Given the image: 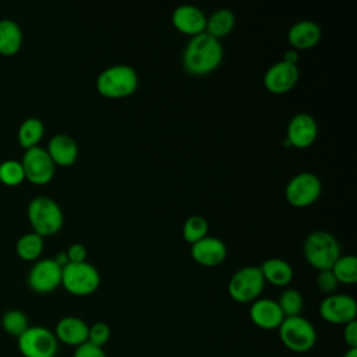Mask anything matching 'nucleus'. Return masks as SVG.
Here are the masks:
<instances>
[{
    "mask_svg": "<svg viewBox=\"0 0 357 357\" xmlns=\"http://www.w3.org/2000/svg\"><path fill=\"white\" fill-rule=\"evenodd\" d=\"M223 59L220 40L206 32L191 36L183 52V68L191 75H206L216 70Z\"/></svg>",
    "mask_w": 357,
    "mask_h": 357,
    "instance_id": "1",
    "label": "nucleus"
},
{
    "mask_svg": "<svg viewBox=\"0 0 357 357\" xmlns=\"http://www.w3.org/2000/svg\"><path fill=\"white\" fill-rule=\"evenodd\" d=\"M26 216L32 231L40 237L56 234L61 229L64 220L60 205L46 195H38L29 201Z\"/></svg>",
    "mask_w": 357,
    "mask_h": 357,
    "instance_id": "2",
    "label": "nucleus"
},
{
    "mask_svg": "<svg viewBox=\"0 0 357 357\" xmlns=\"http://www.w3.org/2000/svg\"><path fill=\"white\" fill-rule=\"evenodd\" d=\"M138 88V74L127 64H114L105 68L96 78V91L110 99L132 95Z\"/></svg>",
    "mask_w": 357,
    "mask_h": 357,
    "instance_id": "3",
    "label": "nucleus"
},
{
    "mask_svg": "<svg viewBox=\"0 0 357 357\" xmlns=\"http://www.w3.org/2000/svg\"><path fill=\"white\" fill-rule=\"evenodd\" d=\"M303 252L307 262L318 271L331 269L342 255L337 238L325 230L311 231L304 240Z\"/></svg>",
    "mask_w": 357,
    "mask_h": 357,
    "instance_id": "4",
    "label": "nucleus"
},
{
    "mask_svg": "<svg viewBox=\"0 0 357 357\" xmlns=\"http://www.w3.org/2000/svg\"><path fill=\"white\" fill-rule=\"evenodd\" d=\"M278 331L283 346L294 353L310 351L318 339L315 326L303 315L286 317Z\"/></svg>",
    "mask_w": 357,
    "mask_h": 357,
    "instance_id": "5",
    "label": "nucleus"
},
{
    "mask_svg": "<svg viewBox=\"0 0 357 357\" xmlns=\"http://www.w3.org/2000/svg\"><path fill=\"white\" fill-rule=\"evenodd\" d=\"M100 284L99 271L89 262H70L61 269V286L73 296H89Z\"/></svg>",
    "mask_w": 357,
    "mask_h": 357,
    "instance_id": "6",
    "label": "nucleus"
},
{
    "mask_svg": "<svg viewBox=\"0 0 357 357\" xmlns=\"http://www.w3.org/2000/svg\"><path fill=\"white\" fill-rule=\"evenodd\" d=\"M265 286L259 266L247 265L237 269L229 279L227 291L231 300L240 304L252 303L259 298Z\"/></svg>",
    "mask_w": 357,
    "mask_h": 357,
    "instance_id": "7",
    "label": "nucleus"
},
{
    "mask_svg": "<svg viewBox=\"0 0 357 357\" xmlns=\"http://www.w3.org/2000/svg\"><path fill=\"white\" fill-rule=\"evenodd\" d=\"M17 346L24 357H56L59 351V342L54 332L40 325H29L17 337Z\"/></svg>",
    "mask_w": 357,
    "mask_h": 357,
    "instance_id": "8",
    "label": "nucleus"
},
{
    "mask_svg": "<svg viewBox=\"0 0 357 357\" xmlns=\"http://www.w3.org/2000/svg\"><path fill=\"white\" fill-rule=\"evenodd\" d=\"M322 191V183L317 174L301 172L293 176L284 188V197L293 206L303 208L314 204Z\"/></svg>",
    "mask_w": 357,
    "mask_h": 357,
    "instance_id": "9",
    "label": "nucleus"
},
{
    "mask_svg": "<svg viewBox=\"0 0 357 357\" xmlns=\"http://www.w3.org/2000/svg\"><path fill=\"white\" fill-rule=\"evenodd\" d=\"M21 165L25 173V180L36 185L47 184L53 178L56 170V165L46 148H42L40 145L25 149Z\"/></svg>",
    "mask_w": 357,
    "mask_h": 357,
    "instance_id": "10",
    "label": "nucleus"
},
{
    "mask_svg": "<svg viewBox=\"0 0 357 357\" xmlns=\"http://www.w3.org/2000/svg\"><path fill=\"white\" fill-rule=\"evenodd\" d=\"M318 312L319 317L329 324L346 325L356 321L357 303L350 294L332 293L319 303Z\"/></svg>",
    "mask_w": 357,
    "mask_h": 357,
    "instance_id": "11",
    "label": "nucleus"
},
{
    "mask_svg": "<svg viewBox=\"0 0 357 357\" xmlns=\"http://www.w3.org/2000/svg\"><path fill=\"white\" fill-rule=\"evenodd\" d=\"M61 266L53 258H39L28 272L26 283L38 294H47L61 286Z\"/></svg>",
    "mask_w": 357,
    "mask_h": 357,
    "instance_id": "12",
    "label": "nucleus"
},
{
    "mask_svg": "<svg viewBox=\"0 0 357 357\" xmlns=\"http://www.w3.org/2000/svg\"><path fill=\"white\" fill-rule=\"evenodd\" d=\"M300 77L298 67L286 61H278L272 64L264 74L265 88L276 95H282L293 89Z\"/></svg>",
    "mask_w": 357,
    "mask_h": 357,
    "instance_id": "13",
    "label": "nucleus"
},
{
    "mask_svg": "<svg viewBox=\"0 0 357 357\" xmlns=\"http://www.w3.org/2000/svg\"><path fill=\"white\" fill-rule=\"evenodd\" d=\"M318 135V124L310 113H297L294 114L286 128V138L290 142V146L296 148H308L314 144Z\"/></svg>",
    "mask_w": 357,
    "mask_h": 357,
    "instance_id": "14",
    "label": "nucleus"
},
{
    "mask_svg": "<svg viewBox=\"0 0 357 357\" xmlns=\"http://www.w3.org/2000/svg\"><path fill=\"white\" fill-rule=\"evenodd\" d=\"M248 314L251 322L264 331L278 329L284 319L280 307L272 298H257L251 303Z\"/></svg>",
    "mask_w": 357,
    "mask_h": 357,
    "instance_id": "15",
    "label": "nucleus"
},
{
    "mask_svg": "<svg viewBox=\"0 0 357 357\" xmlns=\"http://www.w3.org/2000/svg\"><path fill=\"white\" fill-rule=\"evenodd\" d=\"M172 24L181 33L195 36L205 32L206 15L195 6L181 4L172 13Z\"/></svg>",
    "mask_w": 357,
    "mask_h": 357,
    "instance_id": "16",
    "label": "nucleus"
},
{
    "mask_svg": "<svg viewBox=\"0 0 357 357\" xmlns=\"http://www.w3.org/2000/svg\"><path fill=\"white\" fill-rule=\"evenodd\" d=\"M226 244L215 236H205L191 244V257L202 266H218L226 259Z\"/></svg>",
    "mask_w": 357,
    "mask_h": 357,
    "instance_id": "17",
    "label": "nucleus"
},
{
    "mask_svg": "<svg viewBox=\"0 0 357 357\" xmlns=\"http://www.w3.org/2000/svg\"><path fill=\"white\" fill-rule=\"evenodd\" d=\"M53 332L59 343L78 347L88 342L89 325L82 318L67 315L57 321Z\"/></svg>",
    "mask_w": 357,
    "mask_h": 357,
    "instance_id": "18",
    "label": "nucleus"
},
{
    "mask_svg": "<svg viewBox=\"0 0 357 357\" xmlns=\"http://www.w3.org/2000/svg\"><path fill=\"white\" fill-rule=\"evenodd\" d=\"M321 28L311 20H300L287 31V40L294 50H307L314 47L321 39Z\"/></svg>",
    "mask_w": 357,
    "mask_h": 357,
    "instance_id": "19",
    "label": "nucleus"
},
{
    "mask_svg": "<svg viewBox=\"0 0 357 357\" xmlns=\"http://www.w3.org/2000/svg\"><path fill=\"white\" fill-rule=\"evenodd\" d=\"M49 156L52 158L54 165L59 166H71L75 163L77 158H78V145L74 141L73 137L64 134V132H59L54 134L49 142H47V148H46Z\"/></svg>",
    "mask_w": 357,
    "mask_h": 357,
    "instance_id": "20",
    "label": "nucleus"
},
{
    "mask_svg": "<svg viewBox=\"0 0 357 357\" xmlns=\"http://www.w3.org/2000/svg\"><path fill=\"white\" fill-rule=\"evenodd\" d=\"M259 269L265 282H269L271 284L279 287L287 286L294 276L293 266L287 261L278 257L265 259Z\"/></svg>",
    "mask_w": 357,
    "mask_h": 357,
    "instance_id": "21",
    "label": "nucleus"
},
{
    "mask_svg": "<svg viewBox=\"0 0 357 357\" xmlns=\"http://www.w3.org/2000/svg\"><path fill=\"white\" fill-rule=\"evenodd\" d=\"M24 35L20 24L11 18L0 20V54L14 56L22 47Z\"/></svg>",
    "mask_w": 357,
    "mask_h": 357,
    "instance_id": "22",
    "label": "nucleus"
},
{
    "mask_svg": "<svg viewBox=\"0 0 357 357\" xmlns=\"http://www.w3.org/2000/svg\"><path fill=\"white\" fill-rule=\"evenodd\" d=\"M236 25V15L230 8H218L206 18L205 32L220 40L227 36Z\"/></svg>",
    "mask_w": 357,
    "mask_h": 357,
    "instance_id": "23",
    "label": "nucleus"
},
{
    "mask_svg": "<svg viewBox=\"0 0 357 357\" xmlns=\"http://www.w3.org/2000/svg\"><path fill=\"white\" fill-rule=\"evenodd\" d=\"M45 134V124L38 117L25 119L17 131V138L24 149L38 146Z\"/></svg>",
    "mask_w": 357,
    "mask_h": 357,
    "instance_id": "24",
    "label": "nucleus"
},
{
    "mask_svg": "<svg viewBox=\"0 0 357 357\" xmlns=\"http://www.w3.org/2000/svg\"><path fill=\"white\" fill-rule=\"evenodd\" d=\"M45 248V241L43 237L39 234L29 231L22 234L17 243H15V252L17 255L28 262H35L40 258L42 252Z\"/></svg>",
    "mask_w": 357,
    "mask_h": 357,
    "instance_id": "25",
    "label": "nucleus"
},
{
    "mask_svg": "<svg viewBox=\"0 0 357 357\" xmlns=\"http://www.w3.org/2000/svg\"><path fill=\"white\" fill-rule=\"evenodd\" d=\"M331 271L339 283L354 284L357 282V258L353 254L340 255Z\"/></svg>",
    "mask_w": 357,
    "mask_h": 357,
    "instance_id": "26",
    "label": "nucleus"
},
{
    "mask_svg": "<svg viewBox=\"0 0 357 357\" xmlns=\"http://www.w3.org/2000/svg\"><path fill=\"white\" fill-rule=\"evenodd\" d=\"M29 326L28 317L21 310H8L1 317V328L6 333L20 337Z\"/></svg>",
    "mask_w": 357,
    "mask_h": 357,
    "instance_id": "27",
    "label": "nucleus"
},
{
    "mask_svg": "<svg viewBox=\"0 0 357 357\" xmlns=\"http://www.w3.org/2000/svg\"><path fill=\"white\" fill-rule=\"evenodd\" d=\"M276 303L280 307L284 318L286 317L301 315V311H303V307H304L303 294L296 289L283 290L279 294V298L276 300Z\"/></svg>",
    "mask_w": 357,
    "mask_h": 357,
    "instance_id": "28",
    "label": "nucleus"
},
{
    "mask_svg": "<svg viewBox=\"0 0 357 357\" xmlns=\"http://www.w3.org/2000/svg\"><path fill=\"white\" fill-rule=\"evenodd\" d=\"M25 180L21 160L6 159L0 163V184L7 187L20 185Z\"/></svg>",
    "mask_w": 357,
    "mask_h": 357,
    "instance_id": "29",
    "label": "nucleus"
},
{
    "mask_svg": "<svg viewBox=\"0 0 357 357\" xmlns=\"http://www.w3.org/2000/svg\"><path fill=\"white\" fill-rule=\"evenodd\" d=\"M208 236V222L201 215H191L183 225V237L187 243L194 244Z\"/></svg>",
    "mask_w": 357,
    "mask_h": 357,
    "instance_id": "30",
    "label": "nucleus"
},
{
    "mask_svg": "<svg viewBox=\"0 0 357 357\" xmlns=\"http://www.w3.org/2000/svg\"><path fill=\"white\" fill-rule=\"evenodd\" d=\"M112 336V329L106 322H95L93 325L89 326V332H88V342L103 347Z\"/></svg>",
    "mask_w": 357,
    "mask_h": 357,
    "instance_id": "31",
    "label": "nucleus"
},
{
    "mask_svg": "<svg viewBox=\"0 0 357 357\" xmlns=\"http://www.w3.org/2000/svg\"><path fill=\"white\" fill-rule=\"evenodd\" d=\"M339 282L336 280L333 272L331 269L326 271H319L318 276H317V287L319 289V291L325 293V294H332L335 293V290L337 289Z\"/></svg>",
    "mask_w": 357,
    "mask_h": 357,
    "instance_id": "32",
    "label": "nucleus"
},
{
    "mask_svg": "<svg viewBox=\"0 0 357 357\" xmlns=\"http://www.w3.org/2000/svg\"><path fill=\"white\" fill-rule=\"evenodd\" d=\"M73 357H107V356H106L103 347H99L89 342H85L81 346L75 347Z\"/></svg>",
    "mask_w": 357,
    "mask_h": 357,
    "instance_id": "33",
    "label": "nucleus"
},
{
    "mask_svg": "<svg viewBox=\"0 0 357 357\" xmlns=\"http://www.w3.org/2000/svg\"><path fill=\"white\" fill-rule=\"evenodd\" d=\"M343 340L347 349L357 347V321L343 325Z\"/></svg>",
    "mask_w": 357,
    "mask_h": 357,
    "instance_id": "34",
    "label": "nucleus"
},
{
    "mask_svg": "<svg viewBox=\"0 0 357 357\" xmlns=\"http://www.w3.org/2000/svg\"><path fill=\"white\" fill-rule=\"evenodd\" d=\"M66 252H67L70 262H85L86 261L88 251H86L85 245L81 243L71 244Z\"/></svg>",
    "mask_w": 357,
    "mask_h": 357,
    "instance_id": "35",
    "label": "nucleus"
},
{
    "mask_svg": "<svg viewBox=\"0 0 357 357\" xmlns=\"http://www.w3.org/2000/svg\"><path fill=\"white\" fill-rule=\"evenodd\" d=\"M283 61L289 63V64H294L297 66V61H298V53L297 50L294 49H289L284 52V56H283Z\"/></svg>",
    "mask_w": 357,
    "mask_h": 357,
    "instance_id": "36",
    "label": "nucleus"
},
{
    "mask_svg": "<svg viewBox=\"0 0 357 357\" xmlns=\"http://www.w3.org/2000/svg\"><path fill=\"white\" fill-rule=\"evenodd\" d=\"M56 262H57V265L59 266H61V268H64L67 264H70V259H68V257H67V252L66 251H61V252H57L56 255H54V258H53Z\"/></svg>",
    "mask_w": 357,
    "mask_h": 357,
    "instance_id": "37",
    "label": "nucleus"
},
{
    "mask_svg": "<svg viewBox=\"0 0 357 357\" xmlns=\"http://www.w3.org/2000/svg\"><path fill=\"white\" fill-rule=\"evenodd\" d=\"M343 357H357V347L354 349H347L343 354Z\"/></svg>",
    "mask_w": 357,
    "mask_h": 357,
    "instance_id": "38",
    "label": "nucleus"
}]
</instances>
